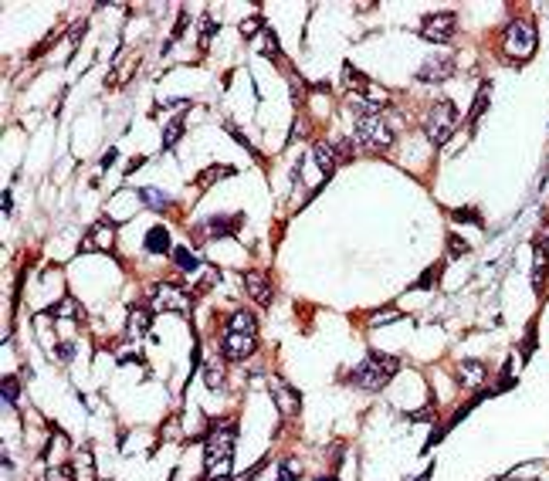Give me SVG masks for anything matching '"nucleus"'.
Masks as SVG:
<instances>
[{"label":"nucleus","instance_id":"f257e3e1","mask_svg":"<svg viewBox=\"0 0 549 481\" xmlns=\"http://www.w3.org/2000/svg\"><path fill=\"white\" fill-rule=\"evenodd\" d=\"M231 461H234V420L228 424H214L207 437V481H231Z\"/></svg>","mask_w":549,"mask_h":481},{"label":"nucleus","instance_id":"f03ea898","mask_svg":"<svg viewBox=\"0 0 549 481\" xmlns=\"http://www.w3.org/2000/svg\"><path fill=\"white\" fill-rule=\"evenodd\" d=\"M400 370V359H393V356H383V353H369L353 370V386H360V390H383L387 383L393 380V373Z\"/></svg>","mask_w":549,"mask_h":481},{"label":"nucleus","instance_id":"7ed1b4c3","mask_svg":"<svg viewBox=\"0 0 549 481\" xmlns=\"http://www.w3.org/2000/svg\"><path fill=\"white\" fill-rule=\"evenodd\" d=\"M539 48V34H536V24L525 17V21H512L502 34V54L509 61H529Z\"/></svg>","mask_w":549,"mask_h":481},{"label":"nucleus","instance_id":"20e7f679","mask_svg":"<svg viewBox=\"0 0 549 481\" xmlns=\"http://www.w3.org/2000/svg\"><path fill=\"white\" fill-rule=\"evenodd\" d=\"M454 126H458V109H454L451 99H441L424 119V132H427V139L434 146H445L451 139V132H454Z\"/></svg>","mask_w":549,"mask_h":481},{"label":"nucleus","instance_id":"39448f33","mask_svg":"<svg viewBox=\"0 0 549 481\" xmlns=\"http://www.w3.org/2000/svg\"><path fill=\"white\" fill-rule=\"evenodd\" d=\"M356 143L366 146V150L373 152H383L393 146V129L380 119V116H366V119H356Z\"/></svg>","mask_w":549,"mask_h":481},{"label":"nucleus","instance_id":"423d86ee","mask_svg":"<svg viewBox=\"0 0 549 481\" xmlns=\"http://www.w3.org/2000/svg\"><path fill=\"white\" fill-rule=\"evenodd\" d=\"M454 31H458V17H454L451 10L424 17V27H420V34H424L431 45H447V41L454 38Z\"/></svg>","mask_w":549,"mask_h":481},{"label":"nucleus","instance_id":"0eeeda50","mask_svg":"<svg viewBox=\"0 0 549 481\" xmlns=\"http://www.w3.org/2000/svg\"><path fill=\"white\" fill-rule=\"evenodd\" d=\"M150 299H153V308H159V312H186V295L177 285H153Z\"/></svg>","mask_w":549,"mask_h":481},{"label":"nucleus","instance_id":"6e6552de","mask_svg":"<svg viewBox=\"0 0 549 481\" xmlns=\"http://www.w3.org/2000/svg\"><path fill=\"white\" fill-rule=\"evenodd\" d=\"M255 353V336H244V332H224L221 339V356L231 359V363H241Z\"/></svg>","mask_w":549,"mask_h":481},{"label":"nucleus","instance_id":"1a4fd4ad","mask_svg":"<svg viewBox=\"0 0 549 481\" xmlns=\"http://www.w3.org/2000/svg\"><path fill=\"white\" fill-rule=\"evenodd\" d=\"M116 248V228L109 221H95L88 228V237L81 244V251H112Z\"/></svg>","mask_w":549,"mask_h":481},{"label":"nucleus","instance_id":"9d476101","mask_svg":"<svg viewBox=\"0 0 549 481\" xmlns=\"http://www.w3.org/2000/svg\"><path fill=\"white\" fill-rule=\"evenodd\" d=\"M451 72H454V58L451 54H434L431 61H424L420 65V72H417V78L420 81H445V78H451Z\"/></svg>","mask_w":549,"mask_h":481},{"label":"nucleus","instance_id":"9b49d317","mask_svg":"<svg viewBox=\"0 0 549 481\" xmlns=\"http://www.w3.org/2000/svg\"><path fill=\"white\" fill-rule=\"evenodd\" d=\"M241 278H244L248 295L262 305V308H264V305H271V281H268V275H264V271H244Z\"/></svg>","mask_w":549,"mask_h":481},{"label":"nucleus","instance_id":"f8f14e48","mask_svg":"<svg viewBox=\"0 0 549 481\" xmlns=\"http://www.w3.org/2000/svg\"><path fill=\"white\" fill-rule=\"evenodd\" d=\"M271 393H275V407H278L282 413H288V417H295V413L302 410V404H299V390H292L285 380L271 383Z\"/></svg>","mask_w":549,"mask_h":481},{"label":"nucleus","instance_id":"ddd939ff","mask_svg":"<svg viewBox=\"0 0 549 481\" xmlns=\"http://www.w3.org/2000/svg\"><path fill=\"white\" fill-rule=\"evenodd\" d=\"M45 319H54V315H61V319H72V322H79L81 319V305L75 295H61V302H54L51 308H45L41 312Z\"/></svg>","mask_w":549,"mask_h":481},{"label":"nucleus","instance_id":"4468645a","mask_svg":"<svg viewBox=\"0 0 549 481\" xmlns=\"http://www.w3.org/2000/svg\"><path fill=\"white\" fill-rule=\"evenodd\" d=\"M532 288L543 295V288H546V241L539 237L536 241V261H532Z\"/></svg>","mask_w":549,"mask_h":481},{"label":"nucleus","instance_id":"2eb2a0df","mask_svg":"<svg viewBox=\"0 0 549 481\" xmlns=\"http://www.w3.org/2000/svg\"><path fill=\"white\" fill-rule=\"evenodd\" d=\"M315 163H319V170H322V177H329V173H333V170H336V166H340V159H336V156H340V152H336V146H333V143H315Z\"/></svg>","mask_w":549,"mask_h":481},{"label":"nucleus","instance_id":"dca6fc26","mask_svg":"<svg viewBox=\"0 0 549 481\" xmlns=\"http://www.w3.org/2000/svg\"><path fill=\"white\" fill-rule=\"evenodd\" d=\"M485 363H478V359H465V363H458V380L468 383V386H478V383L485 380Z\"/></svg>","mask_w":549,"mask_h":481},{"label":"nucleus","instance_id":"f3484780","mask_svg":"<svg viewBox=\"0 0 549 481\" xmlns=\"http://www.w3.org/2000/svg\"><path fill=\"white\" fill-rule=\"evenodd\" d=\"M139 200L146 203L150 210H157V214H166V210L173 207L170 194H163V190H153V187H143V190H139Z\"/></svg>","mask_w":549,"mask_h":481},{"label":"nucleus","instance_id":"a211bd4d","mask_svg":"<svg viewBox=\"0 0 549 481\" xmlns=\"http://www.w3.org/2000/svg\"><path fill=\"white\" fill-rule=\"evenodd\" d=\"M150 322H153V319H150V312H146V308H132V312H129V329H126V336H129V339H139V336H146V332H150Z\"/></svg>","mask_w":549,"mask_h":481},{"label":"nucleus","instance_id":"6ab92c4d","mask_svg":"<svg viewBox=\"0 0 549 481\" xmlns=\"http://www.w3.org/2000/svg\"><path fill=\"white\" fill-rule=\"evenodd\" d=\"M258 329V319L251 315V312H234L231 319H228V332H244V336H255Z\"/></svg>","mask_w":549,"mask_h":481},{"label":"nucleus","instance_id":"aec40b11","mask_svg":"<svg viewBox=\"0 0 549 481\" xmlns=\"http://www.w3.org/2000/svg\"><path fill=\"white\" fill-rule=\"evenodd\" d=\"M146 251L150 254H166L170 251V230L166 228H153L146 234Z\"/></svg>","mask_w":549,"mask_h":481},{"label":"nucleus","instance_id":"412c9836","mask_svg":"<svg viewBox=\"0 0 549 481\" xmlns=\"http://www.w3.org/2000/svg\"><path fill=\"white\" fill-rule=\"evenodd\" d=\"M224 177H234V166H207V170L197 173V183H200V187H210L214 180H224Z\"/></svg>","mask_w":549,"mask_h":481},{"label":"nucleus","instance_id":"4be33fe9","mask_svg":"<svg viewBox=\"0 0 549 481\" xmlns=\"http://www.w3.org/2000/svg\"><path fill=\"white\" fill-rule=\"evenodd\" d=\"M79 475H75V481H92L95 478V468H92V444H85L79 451Z\"/></svg>","mask_w":549,"mask_h":481},{"label":"nucleus","instance_id":"5701e85b","mask_svg":"<svg viewBox=\"0 0 549 481\" xmlns=\"http://www.w3.org/2000/svg\"><path fill=\"white\" fill-rule=\"evenodd\" d=\"M302 475V461L299 457H282V464H278V481H295Z\"/></svg>","mask_w":549,"mask_h":481},{"label":"nucleus","instance_id":"b1692460","mask_svg":"<svg viewBox=\"0 0 549 481\" xmlns=\"http://www.w3.org/2000/svg\"><path fill=\"white\" fill-rule=\"evenodd\" d=\"M173 261H177L180 271H197V268H200V258H193L190 248H177V251H173Z\"/></svg>","mask_w":549,"mask_h":481},{"label":"nucleus","instance_id":"393cba45","mask_svg":"<svg viewBox=\"0 0 549 481\" xmlns=\"http://www.w3.org/2000/svg\"><path fill=\"white\" fill-rule=\"evenodd\" d=\"M342 72H346V85H349L353 92H363V88H369V78H366L363 72H356V68H353L349 61L342 65Z\"/></svg>","mask_w":549,"mask_h":481},{"label":"nucleus","instance_id":"a878e982","mask_svg":"<svg viewBox=\"0 0 549 481\" xmlns=\"http://www.w3.org/2000/svg\"><path fill=\"white\" fill-rule=\"evenodd\" d=\"M237 224H241V217H234V221H224V217H214V221H207V230L214 234V237H221V234H234Z\"/></svg>","mask_w":549,"mask_h":481},{"label":"nucleus","instance_id":"bb28decb","mask_svg":"<svg viewBox=\"0 0 549 481\" xmlns=\"http://www.w3.org/2000/svg\"><path fill=\"white\" fill-rule=\"evenodd\" d=\"M180 136H183V119H173L170 126L163 129V146H166V150H173Z\"/></svg>","mask_w":549,"mask_h":481},{"label":"nucleus","instance_id":"cd10ccee","mask_svg":"<svg viewBox=\"0 0 549 481\" xmlns=\"http://www.w3.org/2000/svg\"><path fill=\"white\" fill-rule=\"evenodd\" d=\"M485 109H488V81H485V85L478 88V99H475V109H471V116H468V123H471V126L478 123V116H482Z\"/></svg>","mask_w":549,"mask_h":481},{"label":"nucleus","instance_id":"c85d7f7f","mask_svg":"<svg viewBox=\"0 0 549 481\" xmlns=\"http://www.w3.org/2000/svg\"><path fill=\"white\" fill-rule=\"evenodd\" d=\"M393 319H400L397 308H376V312L369 315V329H376V326H383V322H393Z\"/></svg>","mask_w":549,"mask_h":481},{"label":"nucleus","instance_id":"c756f323","mask_svg":"<svg viewBox=\"0 0 549 481\" xmlns=\"http://www.w3.org/2000/svg\"><path fill=\"white\" fill-rule=\"evenodd\" d=\"M451 217H454V221H468V224H475V228H485L482 214H478V210H471V207H458Z\"/></svg>","mask_w":549,"mask_h":481},{"label":"nucleus","instance_id":"7c9ffc66","mask_svg":"<svg viewBox=\"0 0 549 481\" xmlns=\"http://www.w3.org/2000/svg\"><path fill=\"white\" fill-rule=\"evenodd\" d=\"M536 353V322H529V329H525V342L519 346V356H523V363L529 356Z\"/></svg>","mask_w":549,"mask_h":481},{"label":"nucleus","instance_id":"2f4dec72","mask_svg":"<svg viewBox=\"0 0 549 481\" xmlns=\"http://www.w3.org/2000/svg\"><path fill=\"white\" fill-rule=\"evenodd\" d=\"M468 254V241H461L458 234H447V258H461Z\"/></svg>","mask_w":549,"mask_h":481},{"label":"nucleus","instance_id":"473e14b6","mask_svg":"<svg viewBox=\"0 0 549 481\" xmlns=\"http://www.w3.org/2000/svg\"><path fill=\"white\" fill-rule=\"evenodd\" d=\"M204 383H207L210 390H224V373H221V366H207V370H204Z\"/></svg>","mask_w":549,"mask_h":481},{"label":"nucleus","instance_id":"72a5a7b5","mask_svg":"<svg viewBox=\"0 0 549 481\" xmlns=\"http://www.w3.org/2000/svg\"><path fill=\"white\" fill-rule=\"evenodd\" d=\"M262 27H264V17H262V14H255V17H248V21L241 24V34H244V38H255Z\"/></svg>","mask_w":549,"mask_h":481},{"label":"nucleus","instance_id":"f704fd0d","mask_svg":"<svg viewBox=\"0 0 549 481\" xmlns=\"http://www.w3.org/2000/svg\"><path fill=\"white\" fill-rule=\"evenodd\" d=\"M0 393H3V404L17 407V380H14V377L3 380V390H0Z\"/></svg>","mask_w":549,"mask_h":481},{"label":"nucleus","instance_id":"c9c22d12","mask_svg":"<svg viewBox=\"0 0 549 481\" xmlns=\"http://www.w3.org/2000/svg\"><path fill=\"white\" fill-rule=\"evenodd\" d=\"M48 481H75V468H72V464L51 468V471H48Z\"/></svg>","mask_w":549,"mask_h":481},{"label":"nucleus","instance_id":"e433bc0d","mask_svg":"<svg viewBox=\"0 0 549 481\" xmlns=\"http://www.w3.org/2000/svg\"><path fill=\"white\" fill-rule=\"evenodd\" d=\"M438 271H441V265H434V268H427V271L420 275L417 288H431V285H434V278H438Z\"/></svg>","mask_w":549,"mask_h":481},{"label":"nucleus","instance_id":"4c0bfd02","mask_svg":"<svg viewBox=\"0 0 549 481\" xmlns=\"http://www.w3.org/2000/svg\"><path fill=\"white\" fill-rule=\"evenodd\" d=\"M228 132H231V136H234L237 143H241V146H244V150H251V156H258V150H255V146H251V139H244V136H241V132H237V126H231V123H228Z\"/></svg>","mask_w":549,"mask_h":481},{"label":"nucleus","instance_id":"58836bf2","mask_svg":"<svg viewBox=\"0 0 549 481\" xmlns=\"http://www.w3.org/2000/svg\"><path fill=\"white\" fill-rule=\"evenodd\" d=\"M58 359H65V363H72V356H75V346L72 342H58Z\"/></svg>","mask_w":549,"mask_h":481},{"label":"nucleus","instance_id":"ea45409f","mask_svg":"<svg viewBox=\"0 0 549 481\" xmlns=\"http://www.w3.org/2000/svg\"><path fill=\"white\" fill-rule=\"evenodd\" d=\"M322 481H336V478H322Z\"/></svg>","mask_w":549,"mask_h":481}]
</instances>
